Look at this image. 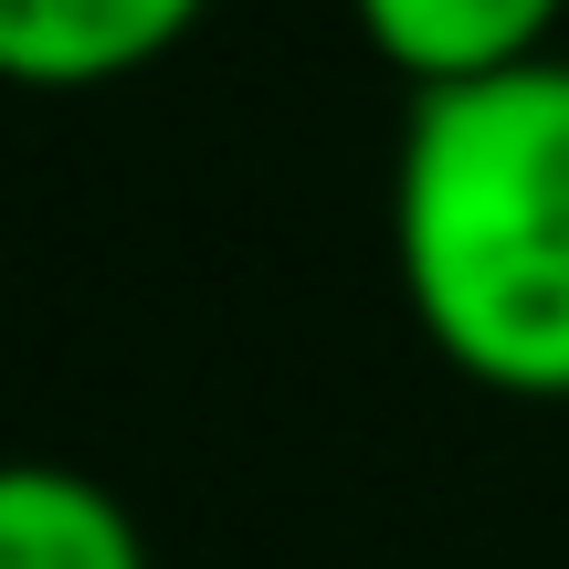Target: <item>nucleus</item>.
Segmentation results:
<instances>
[{
	"label": "nucleus",
	"instance_id": "obj_1",
	"mask_svg": "<svg viewBox=\"0 0 569 569\" xmlns=\"http://www.w3.org/2000/svg\"><path fill=\"white\" fill-rule=\"evenodd\" d=\"M390 274L453 380L569 401V53L411 96L390 148Z\"/></svg>",
	"mask_w": 569,
	"mask_h": 569
},
{
	"label": "nucleus",
	"instance_id": "obj_4",
	"mask_svg": "<svg viewBox=\"0 0 569 569\" xmlns=\"http://www.w3.org/2000/svg\"><path fill=\"white\" fill-rule=\"evenodd\" d=\"M0 569H148V538L96 475L11 453L0 465Z\"/></svg>",
	"mask_w": 569,
	"mask_h": 569
},
{
	"label": "nucleus",
	"instance_id": "obj_3",
	"mask_svg": "<svg viewBox=\"0 0 569 569\" xmlns=\"http://www.w3.org/2000/svg\"><path fill=\"white\" fill-rule=\"evenodd\" d=\"M348 21L411 96H432V84H486L559 53L569 0H348Z\"/></svg>",
	"mask_w": 569,
	"mask_h": 569
},
{
	"label": "nucleus",
	"instance_id": "obj_2",
	"mask_svg": "<svg viewBox=\"0 0 569 569\" xmlns=\"http://www.w3.org/2000/svg\"><path fill=\"white\" fill-rule=\"evenodd\" d=\"M211 21V0H0V84L21 96H96L169 63Z\"/></svg>",
	"mask_w": 569,
	"mask_h": 569
}]
</instances>
